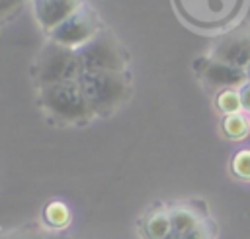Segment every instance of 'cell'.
I'll return each mask as SVG.
<instances>
[{
  "label": "cell",
  "instance_id": "2",
  "mask_svg": "<svg viewBox=\"0 0 250 239\" xmlns=\"http://www.w3.org/2000/svg\"><path fill=\"white\" fill-rule=\"evenodd\" d=\"M37 102L49 118L62 125H84L94 120L78 80L37 88Z\"/></svg>",
  "mask_w": 250,
  "mask_h": 239
},
{
  "label": "cell",
  "instance_id": "16",
  "mask_svg": "<svg viewBox=\"0 0 250 239\" xmlns=\"http://www.w3.org/2000/svg\"><path fill=\"white\" fill-rule=\"evenodd\" d=\"M25 0H0V22L10 18L14 12H18L23 6Z\"/></svg>",
  "mask_w": 250,
  "mask_h": 239
},
{
  "label": "cell",
  "instance_id": "20",
  "mask_svg": "<svg viewBox=\"0 0 250 239\" xmlns=\"http://www.w3.org/2000/svg\"><path fill=\"white\" fill-rule=\"evenodd\" d=\"M43 239H68V237H61V235H43Z\"/></svg>",
  "mask_w": 250,
  "mask_h": 239
},
{
  "label": "cell",
  "instance_id": "5",
  "mask_svg": "<svg viewBox=\"0 0 250 239\" xmlns=\"http://www.w3.org/2000/svg\"><path fill=\"white\" fill-rule=\"evenodd\" d=\"M100 29H102V22H100L98 14L90 6L84 4L74 16H70L64 24H61L57 29H53L49 33V39L76 51V49L84 47Z\"/></svg>",
  "mask_w": 250,
  "mask_h": 239
},
{
  "label": "cell",
  "instance_id": "15",
  "mask_svg": "<svg viewBox=\"0 0 250 239\" xmlns=\"http://www.w3.org/2000/svg\"><path fill=\"white\" fill-rule=\"evenodd\" d=\"M184 239H217V227L211 217L203 219L199 225H195L191 231L182 235Z\"/></svg>",
  "mask_w": 250,
  "mask_h": 239
},
{
  "label": "cell",
  "instance_id": "4",
  "mask_svg": "<svg viewBox=\"0 0 250 239\" xmlns=\"http://www.w3.org/2000/svg\"><path fill=\"white\" fill-rule=\"evenodd\" d=\"M82 71H115L127 72L129 55L115 33L102 27L84 47L76 49Z\"/></svg>",
  "mask_w": 250,
  "mask_h": 239
},
{
  "label": "cell",
  "instance_id": "14",
  "mask_svg": "<svg viewBox=\"0 0 250 239\" xmlns=\"http://www.w3.org/2000/svg\"><path fill=\"white\" fill-rule=\"evenodd\" d=\"M230 168L234 176L242 180H250V149L238 151L230 161Z\"/></svg>",
  "mask_w": 250,
  "mask_h": 239
},
{
  "label": "cell",
  "instance_id": "17",
  "mask_svg": "<svg viewBox=\"0 0 250 239\" xmlns=\"http://www.w3.org/2000/svg\"><path fill=\"white\" fill-rule=\"evenodd\" d=\"M238 94H240L242 112H248V114H250V80H246V82L238 88Z\"/></svg>",
  "mask_w": 250,
  "mask_h": 239
},
{
  "label": "cell",
  "instance_id": "11",
  "mask_svg": "<svg viewBox=\"0 0 250 239\" xmlns=\"http://www.w3.org/2000/svg\"><path fill=\"white\" fill-rule=\"evenodd\" d=\"M43 221L51 229H64L70 223V210L64 202H49L43 210Z\"/></svg>",
  "mask_w": 250,
  "mask_h": 239
},
{
  "label": "cell",
  "instance_id": "1",
  "mask_svg": "<svg viewBox=\"0 0 250 239\" xmlns=\"http://www.w3.org/2000/svg\"><path fill=\"white\" fill-rule=\"evenodd\" d=\"M78 84L94 114V118H107L115 114L133 94L129 72L115 71H82Z\"/></svg>",
  "mask_w": 250,
  "mask_h": 239
},
{
  "label": "cell",
  "instance_id": "19",
  "mask_svg": "<svg viewBox=\"0 0 250 239\" xmlns=\"http://www.w3.org/2000/svg\"><path fill=\"white\" fill-rule=\"evenodd\" d=\"M164 239H184V237H182L180 233H176V231H170V233H168Z\"/></svg>",
  "mask_w": 250,
  "mask_h": 239
},
{
  "label": "cell",
  "instance_id": "21",
  "mask_svg": "<svg viewBox=\"0 0 250 239\" xmlns=\"http://www.w3.org/2000/svg\"><path fill=\"white\" fill-rule=\"evenodd\" d=\"M246 78H248V80H250V65H248V67H246Z\"/></svg>",
  "mask_w": 250,
  "mask_h": 239
},
{
  "label": "cell",
  "instance_id": "10",
  "mask_svg": "<svg viewBox=\"0 0 250 239\" xmlns=\"http://www.w3.org/2000/svg\"><path fill=\"white\" fill-rule=\"evenodd\" d=\"M170 231L172 225L168 217V206L148 210L139 221V233L143 239H164Z\"/></svg>",
  "mask_w": 250,
  "mask_h": 239
},
{
  "label": "cell",
  "instance_id": "18",
  "mask_svg": "<svg viewBox=\"0 0 250 239\" xmlns=\"http://www.w3.org/2000/svg\"><path fill=\"white\" fill-rule=\"evenodd\" d=\"M43 235L45 233H41V231H20V233H10L8 237H4V239H43Z\"/></svg>",
  "mask_w": 250,
  "mask_h": 239
},
{
  "label": "cell",
  "instance_id": "8",
  "mask_svg": "<svg viewBox=\"0 0 250 239\" xmlns=\"http://www.w3.org/2000/svg\"><path fill=\"white\" fill-rule=\"evenodd\" d=\"M199 74L201 78L211 84V86H219L221 90L223 88H240L248 78H246V71L244 69H238V67H232L229 63H223L219 59H205L201 65H199Z\"/></svg>",
  "mask_w": 250,
  "mask_h": 239
},
{
  "label": "cell",
  "instance_id": "13",
  "mask_svg": "<svg viewBox=\"0 0 250 239\" xmlns=\"http://www.w3.org/2000/svg\"><path fill=\"white\" fill-rule=\"evenodd\" d=\"M215 106H217V110H219L221 114H225V116L242 112L238 88H223V90L217 94V98H215Z\"/></svg>",
  "mask_w": 250,
  "mask_h": 239
},
{
  "label": "cell",
  "instance_id": "12",
  "mask_svg": "<svg viewBox=\"0 0 250 239\" xmlns=\"http://www.w3.org/2000/svg\"><path fill=\"white\" fill-rule=\"evenodd\" d=\"M221 127H223V133L229 137V139H244L250 131V121L248 118L238 112V114H230V116H225L223 121H221Z\"/></svg>",
  "mask_w": 250,
  "mask_h": 239
},
{
  "label": "cell",
  "instance_id": "3",
  "mask_svg": "<svg viewBox=\"0 0 250 239\" xmlns=\"http://www.w3.org/2000/svg\"><path fill=\"white\" fill-rule=\"evenodd\" d=\"M82 74V65L74 49L59 45L55 41H47L39 51L33 65V80L37 88L61 82L78 80Z\"/></svg>",
  "mask_w": 250,
  "mask_h": 239
},
{
  "label": "cell",
  "instance_id": "6",
  "mask_svg": "<svg viewBox=\"0 0 250 239\" xmlns=\"http://www.w3.org/2000/svg\"><path fill=\"white\" fill-rule=\"evenodd\" d=\"M84 6V0H33V14L39 25L51 33Z\"/></svg>",
  "mask_w": 250,
  "mask_h": 239
},
{
  "label": "cell",
  "instance_id": "9",
  "mask_svg": "<svg viewBox=\"0 0 250 239\" xmlns=\"http://www.w3.org/2000/svg\"><path fill=\"white\" fill-rule=\"evenodd\" d=\"M168 217L172 231L184 235L191 231L195 225H199L203 219H207L209 214L201 202H178L168 206Z\"/></svg>",
  "mask_w": 250,
  "mask_h": 239
},
{
  "label": "cell",
  "instance_id": "7",
  "mask_svg": "<svg viewBox=\"0 0 250 239\" xmlns=\"http://www.w3.org/2000/svg\"><path fill=\"white\" fill-rule=\"evenodd\" d=\"M211 57L246 71L250 65V31H236L223 37L213 47Z\"/></svg>",
  "mask_w": 250,
  "mask_h": 239
}]
</instances>
